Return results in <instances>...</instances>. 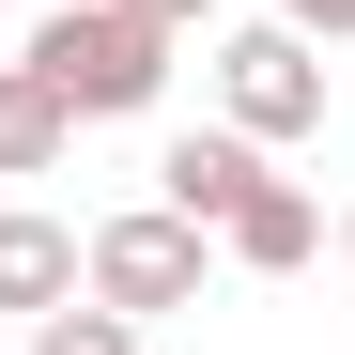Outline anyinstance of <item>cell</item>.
<instances>
[{
    "label": "cell",
    "mask_w": 355,
    "mask_h": 355,
    "mask_svg": "<svg viewBox=\"0 0 355 355\" xmlns=\"http://www.w3.org/2000/svg\"><path fill=\"white\" fill-rule=\"evenodd\" d=\"M16 62L78 108V124H124V108H155L170 93V31L155 16H124V0H46V31L16 46Z\"/></svg>",
    "instance_id": "6da1fadb"
},
{
    "label": "cell",
    "mask_w": 355,
    "mask_h": 355,
    "mask_svg": "<svg viewBox=\"0 0 355 355\" xmlns=\"http://www.w3.org/2000/svg\"><path fill=\"white\" fill-rule=\"evenodd\" d=\"M201 248H216V232H186L170 201H139V216L78 232V293H93V309H124V324H155V309H201Z\"/></svg>",
    "instance_id": "7a4b0ae2"
},
{
    "label": "cell",
    "mask_w": 355,
    "mask_h": 355,
    "mask_svg": "<svg viewBox=\"0 0 355 355\" xmlns=\"http://www.w3.org/2000/svg\"><path fill=\"white\" fill-rule=\"evenodd\" d=\"M216 124H232V139H263V155H278V139H309V124H324V62H309V31H278V16H263V31H232V46H216Z\"/></svg>",
    "instance_id": "3957f363"
},
{
    "label": "cell",
    "mask_w": 355,
    "mask_h": 355,
    "mask_svg": "<svg viewBox=\"0 0 355 355\" xmlns=\"http://www.w3.org/2000/svg\"><path fill=\"white\" fill-rule=\"evenodd\" d=\"M263 186V139H232V124H201V139H170L155 155V201L186 216V232H232V201Z\"/></svg>",
    "instance_id": "277c9868"
},
{
    "label": "cell",
    "mask_w": 355,
    "mask_h": 355,
    "mask_svg": "<svg viewBox=\"0 0 355 355\" xmlns=\"http://www.w3.org/2000/svg\"><path fill=\"white\" fill-rule=\"evenodd\" d=\"M216 248L248 263V278H293V263L324 248V201H309V186H278V170H263V186L232 201V232H216Z\"/></svg>",
    "instance_id": "5b68a950"
},
{
    "label": "cell",
    "mask_w": 355,
    "mask_h": 355,
    "mask_svg": "<svg viewBox=\"0 0 355 355\" xmlns=\"http://www.w3.org/2000/svg\"><path fill=\"white\" fill-rule=\"evenodd\" d=\"M62 293H78V232L62 216H31V201H0V309H62Z\"/></svg>",
    "instance_id": "8992f818"
},
{
    "label": "cell",
    "mask_w": 355,
    "mask_h": 355,
    "mask_svg": "<svg viewBox=\"0 0 355 355\" xmlns=\"http://www.w3.org/2000/svg\"><path fill=\"white\" fill-rule=\"evenodd\" d=\"M62 139H78V108L46 93L31 62H0V186H46V170H62Z\"/></svg>",
    "instance_id": "52a82bcc"
},
{
    "label": "cell",
    "mask_w": 355,
    "mask_h": 355,
    "mask_svg": "<svg viewBox=\"0 0 355 355\" xmlns=\"http://www.w3.org/2000/svg\"><path fill=\"white\" fill-rule=\"evenodd\" d=\"M31 355H139V324H124V309H93V293H62V309L31 324Z\"/></svg>",
    "instance_id": "ba28073f"
},
{
    "label": "cell",
    "mask_w": 355,
    "mask_h": 355,
    "mask_svg": "<svg viewBox=\"0 0 355 355\" xmlns=\"http://www.w3.org/2000/svg\"><path fill=\"white\" fill-rule=\"evenodd\" d=\"M278 31H309V46H355V0H278Z\"/></svg>",
    "instance_id": "9c48e42d"
},
{
    "label": "cell",
    "mask_w": 355,
    "mask_h": 355,
    "mask_svg": "<svg viewBox=\"0 0 355 355\" xmlns=\"http://www.w3.org/2000/svg\"><path fill=\"white\" fill-rule=\"evenodd\" d=\"M124 16H155V31H201V16H216V0H124Z\"/></svg>",
    "instance_id": "30bf717a"
},
{
    "label": "cell",
    "mask_w": 355,
    "mask_h": 355,
    "mask_svg": "<svg viewBox=\"0 0 355 355\" xmlns=\"http://www.w3.org/2000/svg\"><path fill=\"white\" fill-rule=\"evenodd\" d=\"M340 263H355V216H340Z\"/></svg>",
    "instance_id": "8fae6325"
}]
</instances>
